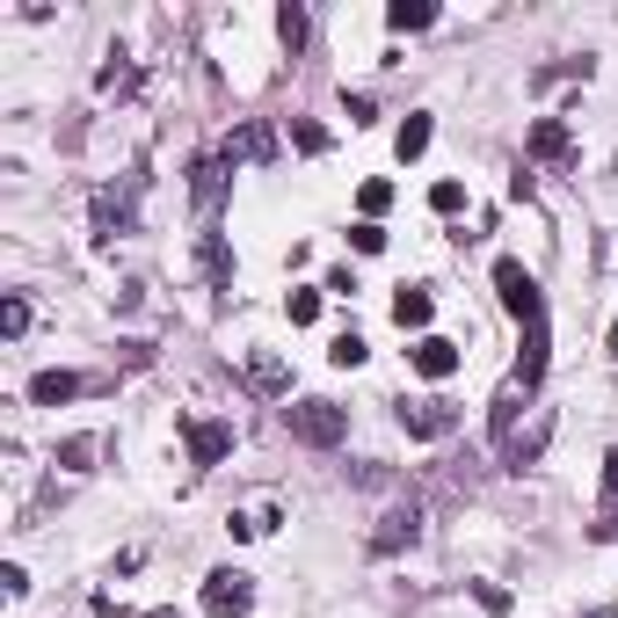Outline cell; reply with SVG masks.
Listing matches in <instances>:
<instances>
[{
    "mask_svg": "<svg viewBox=\"0 0 618 618\" xmlns=\"http://www.w3.org/2000/svg\"><path fill=\"white\" fill-rule=\"evenodd\" d=\"M284 429L299 444H313V451H335L342 437H350V407H335V401H291L284 407Z\"/></svg>",
    "mask_w": 618,
    "mask_h": 618,
    "instance_id": "1",
    "label": "cell"
},
{
    "mask_svg": "<svg viewBox=\"0 0 618 618\" xmlns=\"http://www.w3.org/2000/svg\"><path fill=\"white\" fill-rule=\"evenodd\" d=\"M494 299L510 306L524 328H531V320H546V291H539V277H531L516 255H502V263H494Z\"/></svg>",
    "mask_w": 618,
    "mask_h": 618,
    "instance_id": "2",
    "label": "cell"
},
{
    "mask_svg": "<svg viewBox=\"0 0 618 618\" xmlns=\"http://www.w3.org/2000/svg\"><path fill=\"white\" fill-rule=\"evenodd\" d=\"M204 611L212 618H247L255 611V575H247V567H212V575H204Z\"/></svg>",
    "mask_w": 618,
    "mask_h": 618,
    "instance_id": "3",
    "label": "cell"
},
{
    "mask_svg": "<svg viewBox=\"0 0 618 618\" xmlns=\"http://www.w3.org/2000/svg\"><path fill=\"white\" fill-rule=\"evenodd\" d=\"M401 429H407V437H423V444H437V437H451V429H459V407L437 401V393H429V401H407V407H401Z\"/></svg>",
    "mask_w": 618,
    "mask_h": 618,
    "instance_id": "4",
    "label": "cell"
},
{
    "mask_svg": "<svg viewBox=\"0 0 618 618\" xmlns=\"http://www.w3.org/2000/svg\"><path fill=\"white\" fill-rule=\"evenodd\" d=\"M182 444H190L196 466H219L233 451V423H204V415H190V423H182Z\"/></svg>",
    "mask_w": 618,
    "mask_h": 618,
    "instance_id": "5",
    "label": "cell"
},
{
    "mask_svg": "<svg viewBox=\"0 0 618 618\" xmlns=\"http://www.w3.org/2000/svg\"><path fill=\"white\" fill-rule=\"evenodd\" d=\"M103 379H81V371H36L30 379V401L36 407H66V401H81V393H95Z\"/></svg>",
    "mask_w": 618,
    "mask_h": 618,
    "instance_id": "6",
    "label": "cell"
},
{
    "mask_svg": "<svg viewBox=\"0 0 618 618\" xmlns=\"http://www.w3.org/2000/svg\"><path fill=\"white\" fill-rule=\"evenodd\" d=\"M415 539H423V510H415V502H401V510L379 516V531H371V553H401V546H415Z\"/></svg>",
    "mask_w": 618,
    "mask_h": 618,
    "instance_id": "7",
    "label": "cell"
},
{
    "mask_svg": "<svg viewBox=\"0 0 618 618\" xmlns=\"http://www.w3.org/2000/svg\"><path fill=\"white\" fill-rule=\"evenodd\" d=\"M524 401H531V386L524 379H502V393H494V407H488V429H494V444H502V451H510V437H516V415H524Z\"/></svg>",
    "mask_w": 618,
    "mask_h": 618,
    "instance_id": "8",
    "label": "cell"
},
{
    "mask_svg": "<svg viewBox=\"0 0 618 618\" xmlns=\"http://www.w3.org/2000/svg\"><path fill=\"white\" fill-rule=\"evenodd\" d=\"M546 364H553V328H546V320H531V328H524V356H516V379L539 393V386H546Z\"/></svg>",
    "mask_w": 618,
    "mask_h": 618,
    "instance_id": "9",
    "label": "cell"
},
{
    "mask_svg": "<svg viewBox=\"0 0 618 618\" xmlns=\"http://www.w3.org/2000/svg\"><path fill=\"white\" fill-rule=\"evenodd\" d=\"M407 364L423 371V379H451V371H459V342H451V335H415Z\"/></svg>",
    "mask_w": 618,
    "mask_h": 618,
    "instance_id": "10",
    "label": "cell"
},
{
    "mask_svg": "<svg viewBox=\"0 0 618 618\" xmlns=\"http://www.w3.org/2000/svg\"><path fill=\"white\" fill-rule=\"evenodd\" d=\"M190 196L204 204V212H219V196H226V160H219V153L190 160Z\"/></svg>",
    "mask_w": 618,
    "mask_h": 618,
    "instance_id": "11",
    "label": "cell"
},
{
    "mask_svg": "<svg viewBox=\"0 0 618 618\" xmlns=\"http://www.w3.org/2000/svg\"><path fill=\"white\" fill-rule=\"evenodd\" d=\"M269 153H277L269 124H241V131H233V139L219 146V160H226V168H233V160H269Z\"/></svg>",
    "mask_w": 618,
    "mask_h": 618,
    "instance_id": "12",
    "label": "cell"
},
{
    "mask_svg": "<svg viewBox=\"0 0 618 618\" xmlns=\"http://www.w3.org/2000/svg\"><path fill=\"white\" fill-rule=\"evenodd\" d=\"M524 153L531 160H567V153H575V139H567L561 117H539V124H531V139H524Z\"/></svg>",
    "mask_w": 618,
    "mask_h": 618,
    "instance_id": "13",
    "label": "cell"
},
{
    "mask_svg": "<svg viewBox=\"0 0 618 618\" xmlns=\"http://www.w3.org/2000/svg\"><path fill=\"white\" fill-rule=\"evenodd\" d=\"M429 313H437L429 284H401V299H393V320H401V328H415V335H429Z\"/></svg>",
    "mask_w": 618,
    "mask_h": 618,
    "instance_id": "14",
    "label": "cell"
},
{
    "mask_svg": "<svg viewBox=\"0 0 618 618\" xmlns=\"http://www.w3.org/2000/svg\"><path fill=\"white\" fill-rule=\"evenodd\" d=\"M546 444H553V415H539V423H531L524 437H510V451H502V466H510V473H524V466L539 459Z\"/></svg>",
    "mask_w": 618,
    "mask_h": 618,
    "instance_id": "15",
    "label": "cell"
},
{
    "mask_svg": "<svg viewBox=\"0 0 618 618\" xmlns=\"http://www.w3.org/2000/svg\"><path fill=\"white\" fill-rule=\"evenodd\" d=\"M393 153H401V160H423V153H429V117H423V109H407V117H401Z\"/></svg>",
    "mask_w": 618,
    "mask_h": 618,
    "instance_id": "16",
    "label": "cell"
},
{
    "mask_svg": "<svg viewBox=\"0 0 618 618\" xmlns=\"http://www.w3.org/2000/svg\"><path fill=\"white\" fill-rule=\"evenodd\" d=\"M95 451H103V437H66L52 459L66 466V473H95Z\"/></svg>",
    "mask_w": 618,
    "mask_h": 618,
    "instance_id": "17",
    "label": "cell"
},
{
    "mask_svg": "<svg viewBox=\"0 0 618 618\" xmlns=\"http://www.w3.org/2000/svg\"><path fill=\"white\" fill-rule=\"evenodd\" d=\"M233 539H269V531H277V510H269V502H255V510H233Z\"/></svg>",
    "mask_w": 618,
    "mask_h": 618,
    "instance_id": "18",
    "label": "cell"
},
{
    "mask_svg": "<svg viewBox=\"0 0 618 618\" xmlns=\"http://www.w3.org/2000/svg\"><path fill=\"white\" fill-rule=\"evenodd\" d=\"M306 30H313V22H306V8H299V0H284V8H277V36H284V52H299Z\"/></svg>",
    "mask_w": 618,
    "mask_h": 618,
    "instance_id": "19",
    "label": "cell"
},
{
    "mask_svg": "<svg viewBox=\"0 0 618 618\" xmlns=\"http://www.w3.org/2000/svg\"><path fill=\"white\" fill-rule=\"evenodd\" d=\"M386 22H393V30H429V22H437V8H429V0H393Z\"/></svg>",
    "mask_w": 618,
    "mask_h": 618,
    "instance_id": "20",
    "label": "cell"
},
{
    "mask_svg": "<svg viewBox=\"0 0 618 618\" xmlns=\"http://www.w3.org/2000/svg\"><path fill=\"white\" fill-rule=\"evenodd\" d=\"M247 379H255L263 393H284V386H291V371H284L277 356H247Z\"/></svg>",
    "mask_w": 618,
    "mask_h": 618,
    "instance_id": "21",
    "label": "cell"
},
{
    "mask_svg": "<svg viewBox=\"0 0 618 618\" xmlns=\"http://www.w3.org/2000/svg\"><path fill=\"white\" fill-rule=\"evenodd\" d=\"M204 277H212L219 291L233 284V263H226V241H219V233H204Z\"/></svg>",
    "mask_w": 618,
    "mask_h": 618,
    "instance_id": "22",
    "label": "cell"
},
{
    "mask_svg": "<svg viewBox=\"0 0 618 618\" xmlns=\"http://www.w3.org/2000/svg\"><path fill=\"white\" fill-rule=\"evenodd\" d=\"M291 146H299V153H328V124H313V117H291Z\"/></svg>",
    "mask_w": 618,
    "mask_h": 618,
    "instance_id": "23",
    "label": "cell"
},
{
    "mask_svg": "<svg viewBox=\"0 0 618 618\" xmlns=\"http://www.w3.org/2000/svg\"><path fill=\"white\" fill-rule=\"evenodd\" d=\"M393 204V182H364V190H356V212L371 219V226H379V212H386Z\"/></svg>",
    "mask_w": 618,
    "mask_h": 618,
    "instance_id": "24",
    "label": "cell"
},
{
    "mask_svg": "<svg viewBox=\"0 0 618 618\" xmlns=\"http://www.w3.org/2000/svg\"><path fill=\"white\" fill-rule=\"evenodd\" d=\"M429 212H444V219H451V212H466V182H451V175H444L437 190H429Z\"/></svg>",
    "mask_w": 618,
    "mask_h": 618,
    "instance_id": "25",
    "label": "cell"
},
{
    "mask_svg": "<svg viewBox=\"0 0 618 618\" xmlns=\"http://www.w3.org/2000/svg\"><path fill=\"white\" fill-rule=\"evenodd\" d=\"M284 313H291V328H313V320H320V291H291Z\"/></svg>",
    "mask_w": 618,
    "mask_h": 618,
    "instance_id": "26",
    "label": "cell"
},
{
    "mask_svg": "<svg viewBox=\"0 0 618 618\" xmlns=\"http://www.w3.org/2000/svg\"><path fill=\"white\" fill-rule=\"evenodd\" d=\"M473 604L488 618H510V589H502V583H473Z\"/></svg>",
    "mask_w": 618,
    "mask_h": 618,
    "instance_id": "27",
    "label": "cell"
},
{
    "mask_svg": "<svg viewBox=\"0 0 618 618\" xmlns=\"http://www.w3.org/2000/svg\"><path fill=\"white\" fill-rule=\"evenodd\" d=\"M350 247H356V255H379V247H386V226H371V219H356V226H350Z\"/></svg>",
    "mask_w": 618,
    "mask_h": 618,
    "instance_id": "28",
    "label": "cell"
},
{
    "mask_svg": "<svg viewBox=\"0 0 618 618\" xmlns=\"http://www.w3.org/2000/svg\"><path fill=\"white\" fill-rule=\"evenodd\" d=\"M328 356H335L342 371H356V364H364L371 350H364V335H335V350H328Z\"/></svg>",
    "mask_w": 618,
    "mask_h": 618,
    "instance_id": "29",
    "label": "cell"
},
{
    "mask_svg": "<svg viewBox=\"0 0 618 618\" xmlns=\"http://www.w3.org/2000/svg\"><path fill=\"white\" fill-rule=\"evenodd\" d=\"M30 328V299H8L0 306V335H22Z\"/></svg>",
    "mask_w": 618,
    "mask_h": 618,
    "instance_id": "30",
    "label": "cell"
},
{
    "mask_svg": "<svg viewBox=\"0 0 618 618\" xmlns=\"http://www.w3.org/2000/svg\"><path fill=\"white\" fill-rule=\"evenodd\" d=\"M589 539H597V546H618V502H604V516L589 524Z\"/></svg>",
    "mask_w": 618,
    "mask_h": 618,
    "instance_id": "31",
    "label": "cell"
},
{
    "mask_svg": "<svg viewBox=\"0 0 618 618\" xmlns=\"http://www.w3.org/2000/svg\"><path fill=\"white\" fill-rule=\"evenodd\" d=\"M95 81H103V88H131V66H124V52H109V66L95 73Z\"/></svg>",
    "mask_w": 618,
    "mask_h": 618,
    "instance_id": "32",
    "label": "cell"
},
{
    "mask_svg": "<svg viewBox=\"0 0 618 618\" xmlns=\"http://www.w3.org/2000/svg\"><path fill=\"white\" fill-rule=\"evenodd\" d=\"M342 109H350V124H371V117H379V103H371V95H342Z\"/></svg>",
    "mask_w": 618,
    "mask_h": 618,
    "instance_id": "33",
    "label": "cell"
},
{
    "mask_svg": "<svg viewBox=\"0 0 618 618\" xmlns=\"http://www.w3.org/2000/svg\"><path fill=\"white\" fill-rule=\"evenodd\" d=\"M604 494H611V502H618V444H611V451H604Z\"/></svg>",
    "mask_w": 618,
    "mask_h": 618,
    "instance_id": "34",
    "label": "cell"
},
{
    "mask_svg": "<svg viewBox=\"0 0 618 618\" xmlns=\"http://www.w3.org/2000/svg\"><path fill=\"white\" fill-rule=\"evenodd\" d=\"M604 350H611V356H618V320H611V342H604Z\"/></svg>",
    "mask_w": 618,
    "mask_h": 618,
    "instance_id": "35",
    "label": "cell"
},
{
    "mask_svg": "<svg viewBox=\"0 0 618 618\" xmlns=\"http://www.w3.org/2000/svg\"><path fill=\"white\" fill-rule=\"evenodd\" d=\"M589 618H618V604H604V611H589Z\"/></svg>",
    "mask_w": 618,
    "mask_h": 618,
    "instance_id": "36",
    "label": "cell"
},
{
    "mask_svg": "<svg viewBox=\"0 0 618 618\" xmlns=\"http://www.w3.org/2000/svg\"><path fill=\"white\" fill-rule=\"evenodd\" d=\"M146 618H175V611H146Z\"/></svg>",
    "mask_w": 618,
    "mask_h": 618,
    "instance_id": "37",
    "label": "cell"
}]
</instances>
